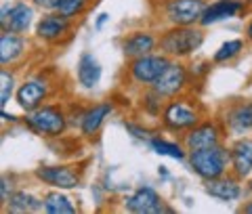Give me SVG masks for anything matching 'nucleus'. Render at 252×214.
<instances>
[{
    "mask_svg": "<svg viewBox=\"0 0 252 214\" xmlns=\"http://www.w3.org/2000/svg\"><path fill=\"white\" fill-rule=\"evenodd\" d=\"M204 44V31L193 26H172L158 40L160 53L170 59H183L193 55Z\"/></svg>",
    "mask_w": 252,
    "mask_h": 214,
    "instance_id": "nucleus-1",
    "label": "nucleus"
},
{
    "mask_svg": "<svg viewBox=\"0 0 252 214\" xmlns=\"http://www.w3.org/2000/svg\"><path fill=\"white\" fill-rule=\"evenodd\" d=\"M189 166H191V170L204 181L219 179V177H223L231 166V149H227L220 145V143H217V145H212V147H204V149H198V152H191L189 153Z\"/></svg>",
    "mask_w": 252,
    "mask_h": 214,
    "instance_id": "nucleus-2",
    "label": "nucleus"
},
{
    "mask_svg": "<svg viewBox=\"0 0 252 214\" xmlns=\"http://www.w3.org/2000/svg\"><path fill=\"white\" fill-rule=\"evenodd\" d=\"M26 124L30 130L42 134V137H59L67 126V116L57 105H40L28 112Z\"/></svg>",
    "mask_w": 252,
    "mask_h": 214,
    "instance_id": "nucleus-3",
    "label": "nucleus"
},
{
    "mask_svg": "<svg viewBox=\"0 0 252 214\" xmlns=\"http://www.w3.org/2000/svg\"><path fill=\"white\" fill-rule=\"evenodd\" d=\"M170 61L172 59L164 53L141 55V57L128 61V76L132 78V82H137L141 86H152L164 74V69L170 65Z\"/></svg>",
    "mask_w": 252,
    "mask_h": 214,
    "instance_id": "nucleus-4",
    "label": "nucleus"
},
{
    "mask_svg": "<svg viewBox=\"0 0 252 214\" xmlns=\"http://www.w3.org/2000/svg\"><path fill=\"white\" fill-rule=\"evenodd\" d=\"M162 126L172 132H187L193 128L195 124H200V112L193 103H187L185 99L170 101L168 105H164L162 112Z\"/></svg>",
    "mask_w": 252,
    "mask_h": 214,
    "instance_id": "nucleus-5",
    "label": "nucleus"
},
{
    "mask_svg": "<svg viewBox=\"0 0 252 214\" xmlns=\"http://www.w3.org/2000/svg\"><path fill=\"white\" fill-rule=\"evenodd\" d=\"M206 9V0H164L162 13L170 26H195Z\"/></svg>",
    "mask_w": 252,
    "mask_h": 214,
    "instance_id": "nucleus-6",
    "label": "nucleus"
},
{
    "mask_svg": "<svg viewBox=\"0 0 252 214\" xmlns=\"http://www.w3.org/2000/svg\"><path fill=\"white\" fill-rule=\"evenodd\" d=\"M187 86V67L181 61H170V65L164 69V74L152 84V89L162 94L164 99L179 97Z\"/></svg>",
    "mask_w": 252,
    "mask_h": 214,
    "instance_id": "nucleus-7",
    "label": "nucleus"
},
{
    "mask_svg": "<svg viewBox=\"0 0 252 214\" xmlns=\"http://www.w3.org/2000/svg\"><path fill=\"white\" fill-rule=\"evenodd\" d=\"M124 208L137 214H156V212H170V208H164L162 197L158 195L152 187H139L135 193L124 200Z\"/></svg>",
    "mask_w": 252,
    "mask_h": 214,
    "instance_id": "nucleus-8",
    "label": "nucleus"
},
{
    "mask_svg": "<svg viewBox=\"0 0 252 214\" xmlns=\"http://www.w3.org/2000/svg\"><path fill=\"white\" fill-rule=\"evenodd\" d=\"M36 179L55 189H74L80 183V174L72 166H40L34 170Z\"/></svg>",
    "mask_w": 252,
    "mask_h": 214,
    "instance_id": "nucleus-9",
    "label": "nucleus"
},
{
    "mask_svg": "<svg viewBox=\"0 0 252 214\" xmlns=\"http://www.w3.org/2000/svg\"><path fill=\"white\" fill-rule=\"evenodd\" d=\"M15 97H17V103L23 112H32V109L40 107L42 101L49 97V82L44 78H30V80L19 84Z\"/></svg>",
    "mask_w": 252,
    "mask_h": 214,
    "instance_id": "nucleus-10",
    "label": "nucleus"
},
{
    "mask_svg": "<svg viewBox=\"0 0 252 214\" xmlns=\"http://www.w3.org/2000/svg\"><path fill=\"white\" fill-rule=\"evenodd\" d=\"M217 143H220V130L215 122L195 124L193 128H189L185 132V139H183V145L189 153L204 149V147H212V145H217Z\"/></svg>",
    "mask_w": 252,
    "mask_h": 214,
    "instance_id": "nucleus-11",
    "label": "nucleus"
},
{
    "mask_svg": "<svg viewBox=\"0 0 252 214\" xmlns=\"http://www.w3.org/2000/svg\"><path fill=\"white\" fill-rule=\"evenodd\" d=\"M34 19V9L28 2H17L13 6H2V15H0V26L2 30L15 31V34H23L28 31Z\"/></svg>",
    "mask_w": 252,
    "mask_h": 214,
    "instance_id": "nucleus-12",
    "label": "nucleus"
},
{
    "mask_svg": "<svg viewBox=\"0 0 252 214\" xmlns=\"http://www.w3.org/2000/svg\"><path fill=\"white\" fill-rule=\"evenodd\" d=\"M69 26H72V19L57 11H53L49 15H44V17L36 23V38L38 40H44V42H55V40H59L63 34H67Z\"/></svg>",
    "mask_w": 252,
    "mask_h": 214,
    "instance_id": "nucleus-13",
    "label": "nucleus"
},
{
    "mask_svg": "<svg viewBox=\"0 0 252 214\" xmlns=\"http://www.w3.org/2000/svg\"><path fill=\"white\" fill-rule=\"evenodd\" d=\"M242 9H244L242 0H215V2L206 4V9H204L202 17H200V26L206 28V26H212V23H219L223 19L235 17Z\"/></svg>",
    "mask_w": 252,
    "mask_h": 214,
    "instance_id": "nucleus-14",
    "label": "nucleus"
},
{
    "mask_svg": "<svg viewBox=\"0 0 252 214\" xmlns=\"http://www.w3.org/2000/svg\"><path fill=\"white\" fill-rule=\"evenodd\" d=\"M158 46V38L152 31H132L122 40V53L124 57L135 59L141 55H149L154 53V49Z\"/></svg>",
    "mask_w": 252,
    "mask_h": 214,
    "instance_id": "nucleus-15",
    "label": "nucleus"
},
{
    "mask_svg": "<svg viewBox=\"0 0 252 214\" xmlns=\"http://www.w3.org/2000/svg\"><path fill=\"white\" fill-rule=\"evenodd\" d=\"M231 170L238 179L248 177L252 170V137L240 139L231 147Z\"/></svg>",
    "mask_w": 252,
    "mask_h": 214,
    "instance_id": "nucleus-16",
    "label": "nucleus"
},
{
    "mask_svg": "<svg viewBox=\"0 0 252 214\" xmlns=\"http://www.w3.org/2000/svg\"><path fill=\"white\" fill-rule=\"evenodd\" d=\"M210 197H217L220 202H235L242 197V187L235 179L231 177H219V179H212V181H206V187H204Z\"/></svg>",
    "mask_w": 252,
    "mask_h": 214,
    "instance_id": "nucleus-17",
    "label": "nucleus"
},
{
    "mask_svg": "<svg viewBox=\"0 0 252 214\" xmlns=\"http://www.w3.org/2000/svg\"><path fill=\"white\" fill-rule=\"evenodd\" d=\"M23 53H26V38L21 34H15V31L2 30V34H0V63L13 65Z\"/></svg>",
    "mask_w": 252,
    "mask_h": 214,
    "instance_id": "nucleus-18",
    "label": "nucleus"
},
{
    "mask_svg": "<svg viewBox=\"0 0 252 214\" xmlns=\"http://www.w3.org/2000/svg\"><path fill=\"white\" fill-rule=\"evenodd\" d=\"M112 103H97V105L89 107L86 112L80 116V130L84 137H93V134H97L99 128L103 126L105 118H109L112 114Z\"/></svg>",
    "mask_w": 252,
    "mask_h": 214,
    "instance_id": "nucleus-19",
    "label": "nucleus"
},
{
    "mask_svg": "<svg viewBox=\"0 0 252 214\" xmlns=\"http://www.w3.org/2000/svg\"><path fill=\"white\" fill-rule=\"evenodd\" d=\"M227 128L233 134L252 130V103H240L227 112Z\"/></svg>",
    "mask_w": 252,
    "mask_h": 214,
    "instance_id": "nucleus-20",
    "label": "nucleus"
},
{
    "mask_svg": "<svg viewBox=\"0 0 252 214\" xmlns=\"http://www.w3.org/2000/svg\"><path fill=\"white\" fill-rule=\"evenodd\" d=\"M101 80V65L91 53H84L78 61V82L84 89H94Z\"/></svg>",
    "mask_w": 252,
    "mask_h": 214,
    "instance_id": "nucleus-21",
    "label": "nucleus"
},
{
    "mask_svg": "<svg viewBox=\"0 0 252 214\" xmlns=\"http://www.w3.org/2000/svg\"><path fill=\"white\" fill-rule=\"evenodd\" d=\"M9 212L13 214H26V212H38L44 208V200L32 195L28 191H17L9 197Z\"/></svg>",
    "mask_w": 252,
    "mask_h": 214,
    "instance_id": "nucleus-22",
    "label": "nucleus"
},
{
    "mask_svg": "<svg viewBox=\"0 0 252 214\" xmlns=\"http://www.w3.org/2000/svg\"><path fill=\"white\" fill-rule=\"evenodd\" d=\"M44 210L49 214H74L76 206L67 195H63L59 191H51L44 195Z\"/></svg>",
    "mask_w": 252,
    "mask_h": 214,
    "instance_id": "nucleus-23",
    "label": "nucleus"
},
{
    "mask_svg": "<svg viewBox=\"0 0 252 214\" xmlns=\"http://www.w3.org/2000/svg\"><path fill=\"white\" fill-rule=\"evenodd\" d=\"M149 147H152L156 153L175 157V160H183V157H185V152H187V149H183V147L179 145V143H175V141H166V139H160V137H152V139H149Z\"/></svg>",
    "mask_w": 252,
    "mask_h": 214,
    "instance_id": "nucleus-24",
    "label": "nucleus"
},
{
    "mask_svg": "<svg viewBox=\"0 0 252 214\" xmlns=\"http://www.w3.org/2000/svg\"><path fill=\"white\" fill-rule=\"evenodd\" d=\"M242 49H244V40H240V38H235V40H227L225 44H220V49L215 53L212 61L215 63L231 61L233 57H238V55L242 53Z\"/></svg>",
    "mask_w": 252,
    "mask_h": 214,
    "instance_id": "nucleus-25",
    "label": "nucleus"
},
{
    "mask_svg": "<svg viewBox=\"0 0 252 214\" xmlns=\"http://www.w3.org/2000/svg\"><path fill=\"white\" fill-rule=\"evenodd\" d=\"M162 94H158L152 86H149V91H147V94L143 97V109L149 114V116H162V112H164V103H162Z\"/></svg>",
    "mask_w": 252,
    "mask_h": 214,
    "instance_id": "nucleus-26",
    "label": "nucleus"
},
{
    "mask_svg": "<svg viewBox=\"0 0 252 214\" xmlns=\"http://www.w3.org/2000/svg\"><path fill=\"white\" fill-rule=\"evenodd\" d=\"M89 4H91V0H63V2L59 4L57 13L65 15V17H69V19H74V17H78V15H82Z\"/></svg>",
    "mask_w": 252,
    "mask_h": 214,
    "instance_id": "nucleus-27",
    "label": "nucleus"
},
{
    "mask_svg": "<svg viewBox=\"0 0 252 214\" xmlns=\"http://www.w3.org/2000/svg\"><path fill=\"white\" fill-rule=\"evenodd\" d=\"M0 107H4L6 103H9L11 94H13V84H15V78L11 71L6 69H0Z\"/></svg>",
    "mask_w": 252,
    "mask_h": 214,
    "instance_id": "nucleus-28",
    "label": "nucleus"
},
{
    "mask_svg": "<svg viewBox=\"0 0 252 214\" xmlns=\"http://www.w3.org/2000/svg\"><path fill=\"white\" fill-rule=\"evenodd\" d=\"M32 2L36 6H40V9H46V11H57L63 0H32Z\"/></svg>",
    "mask_w": 252,
    "mask_h": 214,
    "instance_id": "nucleus-29",
    "label": "nucleus"
},
{
    "mask_svg": "<svg viewBox=\"0 0 252 214\" xmlns=\"http://www.w3.org/2000/svg\"><path fill=\"white\" fill-rule=\"evenodd\" d=\"M0 191H2V202L6 204V202H9V197L13 195L11 193V183L6 179H2V183H0Z\"/></svg>",
    "mask_w": 252,
    "mask_h": 214,
    "instance_id": "nucleus-30",
    "label": "nucleus"
},
{
    "mask_svg": "<svg viewBox=\"0 0 252 214\" xmlns=\"http://www.w3.org/2000/svg\"><path fill=\"white\" fill-rule=\"evenodd\" d=\"M124 126H126V128H128L130 132H135V137H139V139H145V137H147V130H145V128L141 130L139 126H135V124H124Z\"/></svg>",
    "mask_w": 252,
    "mask_h": 214,
    "instance_id": "nucleus-31",
    "label": "nucleus"
},
{
    "mask_svg": "<svg viewBox=\"0 0 252 214\" xmlns=\"http://www.w3.org/2000/svg\"><path fill=\"white\" fill-rule=\"evenodd\" d=\"M109 19V15L107 13H101L99 15V19H97V23H94V28H97V30H101V28H103V23Z\"/></svg>",
    "mask_w": 252,
    "mask_h": 214,
    "instance_id": "nucleus-32",
    "label": "nucleus"
},
{
    "mask_svg": "<svg viewBox=\"0 0 252 214\" xmlns=\"http://www.w3.org/2000/svg\"><path fill=\"white\" fill-rule=\"evenodd\" d=\"M0 116H2V122H15V116L6 114V112H4V107H2V114H0Z\"/></svg>",
    "mask_w": 252,
    "mask_h": 214,
    "instance_id": "nucleus-33",
    "label": "nucleus"
},
{
    "mask_svg": "<svg viewBox=\"0 0 252 214\" xmlns=\"http://www.w3.org/2000/svg\"><path fill=\"white\" fill-rule=\"evenodd\" d=\"M246 38H248V40L252 42V19L248 21V26H246Z\"/></svg>",
    "mask_w": 252,
    "mask_h": 214,
    "instance_id": "nucleus-34",
    "label": "nucleus"
},
{
    "mask_svg": "<svg viewBox=\"0 0 252 214\" xmlns=\"http://www.w3.org/2000/svg\"><path fill=\"white\" fill-rule=\"evenodd\" d=\"M244 212H248V214H252V202H250V204H246V206H244Z\"/></svg>",
    "mask_w": 252,
    "mask_h": 214,
    "instance_id": "nucleus-35",
    "label": "nucleus"
},
{
    "mask_svg": "<svg viewBox=\"0 0 252 214\" xmlns=\"http://www.w3.org/2000/svg\"><path fill=\"white\" fill-rule=\"evenodd\" d=\"M248 187H250V191H252V181H250V185H248Z\"/></svg>",
    "mask_w": 252,
    "mask_h": 214,
    "instance_id": "nucleus-36",
    "label": "nucleus"
}]
</instances>
